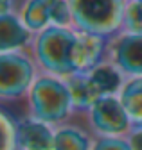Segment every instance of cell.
<instances>
[{"label":"cell","instance_id":"6da1fadb","mask_svg":"<svg viewBox=\"0 0 142 150\" xmlns=\"http://www.w3.org/2000/svg\"><path fill=\"white\" fill-rule=\"evenodd\" d=\"M77 30L72 27H49L34 34L29 48L42 73L68 79L76 73L74 45Z\"/></svg>","mask_w":142,"mask_h":150},{"label":"cell","instance_id":"7a4b0ae2","mask_svg":"<svg viewBox=\"0 0 142 150\" xmlns=\"http://www.w3.org/2000/svg\"><path fill=\"white\" fill-rule=\"evenodd\" d=\"M27 105L29 116L52 127L61 125L72 112H76L67 81L47 73H40L36 82L32 84L27 95Z\"/></svg>","mask_w":142,"mask_h":150},{"label":"cell","instance_id":"3957f363","mask_svg":"<svg viewBox=\"0 0 142 150\" xmlns=\"http://www.w3.org/2000/svg\"><path fill=\"white\" fill-rule=\"evenodd\" d=\"M72 13V29L106 40L122 30L128 0H67Z\"/></svg>","mask_w":142,"mask_h":150},{"label":"cell","instance_id":"277c9868","mask_svg":"<svg viewBox=\"0 0 142 150\" xmlns=\"http://www.w3.org/2000/svg\"><path fill=\"white\" fill-rule=\"evenodd\" d=\"M40 73L29 50L0 54V98L4 102L27 98Z\"/></svg>","mask_w":142,"mask_h":150},{"label":"cell","instance_id":"5b68a950","mask_svg":"<svg viewBox=\"0 0 142 150\" xmlns=\"http://www.w3.org/2000/svg\"><path fill=\"white\" fill-rule=\"evenodd\" d=\"M88 125L95 138H115L128 136L131 132V122L126 109L122 107L119 95L117 97H103L94 102L88 109Z\"/></svg>","mask_w":142,"mask_h":150},{"label":"cell","instance_id":"8992f818","mask_svg":"<svg viewBox=\"0 0 142 150\" xmlns=\"http://www.w3.org/2000/svg\"><path fill=\"white\" fill-rule=\"evenodd\" d=\"M18 16L32 34L49 27H72V13L67 0H25Z\"/></svg>","mask_w":142,"mask_h":150},{"label":"cell","instance_id":"52a82bcc","mask_svg":"<svg viewBox=\"0 0 142 150\" xmlns=\"http://www.w3.org/2000/svg\"><path fill=\"white\" fill-rule=\"evenodd\" d=\"M106 59L126 77H142V34L120 30L108 40Z\"/></svg>","mask_w":142,"mask_h":150},{"label":"cell","instance_id":"ba28073f","mask_svg":"<svg viewBox=\"0 0 142 150\" xmlns=\"http://www.w3.org/2000/svg\"><path fill=\"white\" fill-rule=\"evenodd\" d=\"M108 40L97 34L79 32L74 45V68L76 73H86L106 59Z\"/></svg>","mask_w":142,"mask_h":150},{"label":"cell","instance_id":"9c48e42d","mask_svg":"<svg viewBox=\"0 0 142 150\" xmlns=\"http://www.w3.org/2000/svg\"><path fill=\"white\" fill-rule=\"evenodd\" d=\"M20 150H54V134L52 125L40 122L32 116L18 120L16 123Z\"/></svg>","mask_w":142,"mask_h":150},{"label":"cell","instance_id":"30bf717a","mask_svg":"<svg viewBox=\"0 0 142 150\" xmlns=\"http://www.w3.org/2000/svg\"><path fill=\"white\" fill-rule=\"evenodd\" d=\"M34 34L25 27L18 14H0V54L29 50Z\"/></svg>","mask_w":142,"mask_h":150},{"label":"cell","instance_id":"8fae6325","mask_svg":"<svg viewBox=\"0 0 142 150\" xmlns=\"http://www.w3.org/2000/svg\"><path fill=\"white\" fill-rule=\"evenodd\" d=\"M86 79L90 82L94 93L97 95V98L117 97L124 86V82L128 81L126 75L108 59H104L101 64H97L90 71H86Z\"/></svg>","mask_w":142,"mask_h":150},{"label":"cell","instance_id":"7c38bea8","mask_svg":"<svg viewBox=\"0 0 142 150\" xmlns=\"http://www.w3.org/2000/svg\"><path fill=\"white\" fill-rule=\"evenodd\" d=\"M119 100L128 112L131 127L142 129V77H130L124 82Z\"/></svg>","mask_w":142,"mask_h":150},{"label":"cell","instance_id":"4fadbf2b","mask_svg":"<svg viewBox=\"0 0 142 150\" xmlns=\"http://www.w3.org/2000/svg\"><path fill=\"white\" fill-rule=\"evenodd\" d=\"M94 139L83 129L74 125H58L54 134V150H92Z\"/></svg>","mask_w":142,"mask_h":150},{"label":"cell","instance_id":"5bb4252c","mask_svg":"<svg viewBox=\"0 0 142 150\" xmlns=\"http://www.w3.org/2000/svg\"><path fill=\"white\" fill-rule=\"evenodd\" d=\"M67 86L70 89V97H72V104H74V111L76 112H88L94 105L97 98V95L94 93L90 82L86 79V73H74L72 77L65 79Z\"/></svg>","mask_w":142,"mask_h":150},{"label":"cell","instance_id":"9a60e30c","mask_svg":"<svg viewBox=\"0 0 142 150\" xmlns=\"http://www.w3.org/2000/svg\"><path fill=\"white\" fill-rule=\"evenodd\" d=\"M122 30L142 34V0H128L126 11H124Z\"/></svg>","mask_w":142,"mask_h":150},{"label":"cell","instance_id":"2e32d148","mask_svg":"<svg viewBox=\"0 0 142 150\" xmlns=\"http://www.w3.org/2000/svg\"><path fill=\"white\" fill-rule=\"evenodd\" d=\"M16 123L14 120L4 111L0 115V132H2V150H20L18 146V132H16Z\"/></svg>","mask_w":142,"mask_h":150},{"label":"cell","instance_id":"e0dca14e","mask_svg":"<svg viewBox=\"0 0 142 150\" xmlns=\"http://www.w3.org/2000/svg\"><path fill=\"white\" fill-rule=\"evenodd\" d=\"M92 150H133L128 136L115 138H95Z\"/></svg>","mask_w":142,"mask_h":150},{"label":"cell","instance_id":"ac0fdd59","mask_svg":"<svg viewBox=\"0 0 142 150\" xmlns=\"http://www.w3.org/2000/svg\"><path fill=\"white\" fill-rule=\"evenodd\" d=\"M25 0H0V14H18Z\"/></svg>","mask_w":142,"mask_h":150},{"label":"cell","instance_id":"d6986e66","mask_svg":"<svg viewBox=\"0 0 142 150\" xmlns=\"http://www.w3.org/2000/svg\"><path fill=\"white\" fill-rule=\"evenodd\" d=\"M128 139L133 150H142V129H131V132L128 134Z\"/></svg>","mask_w":142,"mask_h":150}]
</instances>
